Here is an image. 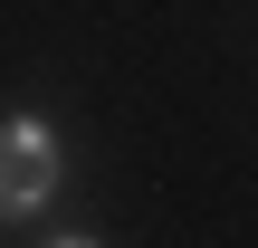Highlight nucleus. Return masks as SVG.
I'll return each instance as SVG.
<instances>
[{
  "instance_id": "f257e3e1",
  "label": "nucleus",
  "mask_w": 258,
  "mask_h": 248,
  "mask_svg": "<svg viewBox=\"0 0 258 248\" xmlns=\"http://www.w3.org/2000/svg\"><path fill=\"white\" fill-rule=\"evenodd\" d=\"M48 191H57V143L29 115H10L0 124V210H38Z\"/></svg>"
},
{
  "instance_id": "f03ea898",
  "label": "nucleus",
  "mask_w": 258,
  "mask_h": 248,
  "mask_svg": "<svg viewBox=\"0 0 258 248\" xmlns=\"http://www.w3.org/2000/svg\"><path fill=\"white\" fill-rule=\"evenodd\" d=\"M57 248H86V239H57Z\"/></svg>"
}]
</instances>
